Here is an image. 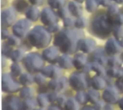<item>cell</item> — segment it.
I'll return each instance as SVG.
<instances>
[{
  "instance_id": "cell-1",
  "label": "cell",
  "mask_w": 123,
  "mask_h": 110,
  "mask_svg": "<svg viewBox=\"0 0 123 110\" xmlns=\"http://www.w3.org/2000/svg\"><path fill=\"white\" fill-rule=\"evenodd\" d=\"M83 37V32L79 30L66 29L55 36L54 44L62 52L72 54L76 51L79 42Z\"/></svg>"
},
{
  "instance_id": "cell-2",
  "label": "cell",
  "mask_w": 123,
  "mask_h": 110,
  "mask_svg": "<svg viewBox=\"0 0 123 110\" xmlns=\"http://www.w3.org/2000/svg\"><path fill=\"white\" fill-rule=\"evenodd\" d=\"M27 39L31 45L37 49H41L46 47L49 44L51 36L48 29L43 26H37L30 31L27 35Z\"/></svg>"
},
{
  "instance_id": "cell-3",
  "label": "cell",
  "mask_w": 123,
  "mask_h": 110,
  "mask_svg": "<svg viewBox=\"0 0 123 110\" xmlns=\"http://www.w3.org/2000/svg\"><path fill=\"white\" fill-rule=\"evenodd\" d=\"M115 26L110 19V17L106 14L97 16L92 23V31L100 38H105L113 31Z\"/></svg>"
},
{
  "instance_id": "cell-4",
  "label": "cell",
  "mask_w": 123,
  "mask_h": 110,
  "mask_svg": "<svg viewBox=\"0 0 123 110\" xmlns=\"http://www.w3.org/2000/svg\"><path fill=\"white\" fill-rule=\"evenodd\" d=\"M23 62L27 70L30 72H38L43 65V59L37 53L28 54L24 59Z\"/></svg>"
},
{
  "instance_id": "cell-5",
  "label": "cell",
  "mask_w": 123,
  "mask_h": 110,
  "mask_svg": "<svg viewBox=\"0 0 123 110\" xmlns=\"http://www.w3.org/2000/svg\"><path fill=\"white\" fill-rule=\"evenodd\" d=\"M69 84L75 90L85 89L88 86L86 74L84 73H74L69 77Z\"/></svg>"
},
{
  "instance_id": "cell-6",
  "label": "cell",
  "mask_w": 123,
  "mask_h": 110,
  "mask_svg": "<svg viewBox=\"0 0 123 110\" xmlns=\"http://www.w3.org/2000/svg\"><path fill=\"white\" fill-rule=\"evenodd\" d=\"M1 87L2 90L6 92H15L19 89V85L17 82H15L10 74L4 73L2 74L1 79Z\"/></svg>"
},
{
  "instance_id": "cell-7",
  "label": "cell",
  "mask_w": 123,
  "mask_h": 110,
  "mask_svg": "<svg viewBox=\"0 0 123 110\" xmlns=\"http://www.w3.org/2000/svg\"><path fill=\"white\" fill-rule=\"evenodd\" d=\"M30 26L31 24L28 20L20 19L13 26V33L18 37H24L28 32Z\"/></svg>"
},
{
  "instance_id": "cell-8",
  "label": "cell",
  "mask_w": 123,
  "mask_h": 110,
  "mask_svg": "<svg viewBox=\"0 0 123 110\" xmlns=\"http://www.w3.org/2000/svg\"><path fill=\"white\" fill-rule=\"evenodd\" d=\"M103 100L110 104H115L119 101L120 96L117 88L114 86L108 87L102 94Z\"/></svg>"
},
{
  "instance_id": "cell-9",
  "label": "cell",
  "mask_w": 123,
  "mask_h": 110,
  "mask_svg": "<svg viewBox=\"0 0 123 110\" xmlns=\"http://www.w3.org/2000/svg\"><path fill=\"white\" fill-rule=\"evenodd\" d=\"M1 24L3 26L7 27L12 24L16 19L15 11L12 8H8L4 9L1 12Z\"/></svg>"
},
{
  "instance_id": "cell-10",
  "label": "cell",
  "mask_w": 123,
  "mask_h": 110,
  "mask_svg": "<svg viewBox=\"0 0 123 110\" xmlns=\"http://www.w3.org/2000/svg\"><path fill=\"white\" fill-rule=\"evenodd\" d=\"M41 21L46 26H50L56 23L57 16L56 14L49 8H45L40 14Z\"/></svg>"
},
{
  "instance_id": "cell-11",
  "label": "cell",
  "mask_w": 123,
  "mask_h": 110,
  "mask_svg": "<svg viewBox=\"0 0 123 110\" xmlns=\"http://www.w3.org/2000/svg\"><path fill=\"white\" fill-rule=\"evenodd\" d=\"M121 45L114 38H110L105 46V51L110 55H115L121 52Z\"/></svg>"
},
{
  "instance_id": "cell-12",
  "label": "cell",
  "mask_w": 123,
  "mask_h": 110,
  "mask_svg": "<svg viewBox=\"0 0 123 110\" xmlns=\"http://www.w3.org/2000/svg\"><path fill=\"white\" fill-rule=\"evenodd\" d=\"M67 86V80L65 77L56 79L55 78L50 81L48 87L54 92H60L66 89Z\"/></svg>"
},
{
  "instance_id": "cell-13",
  "label": "cell",
  "mask_w": 123,
  "mask_h": 110,
  "mask_svg": "<svg viewBox=\"0 0 123 110\" xmlns=\"http://www.w3.org/2000/svg\"><path fill=\"white\" fill-rule=\"evenodd\" d=\"M96 47V42L92 39H81L79 44V48L83 52L88 54L92 52Z\"/></svg>"
},
{
  "instance_id": "cell-14",
  "label": "cell",
  "mask_w": 123,
  "mask_h": 110,
  "mask_svg": "<svg viewBox=\"0 0 123 110\" xmlns=\"http://www.w3.org/2000/svg\"><path fill=\"white\" fill-rule=\"evenodd\" d=\"M5 107L8 110H21L22 108V103L15 97H8L5 101Z\"/></svg>"
},
{
  "instance_id": "cell-15",
  "label": "cell",
  "mask_w": 123,
  "mask_h": 110,
  "mask_svg": "<svg viewBox=\"0 0 123 110\" xmlns=\"http://www.w3.org/2000/svg\"><path fill=\"white\" fill-rule=\"evenodd\" d=\"M58 56V51L54 47H49L45 49L43 52V57L44 59H45L49 62H54L57 59Z\"/></svg>"
},
{
  "instance_id": "cell-16",
  "label": "cell",
  "mask_w": 123,
  "mask_h": 110,
  "mask_svg": "<svg viewBox=\"0 0 123 110\" xmlns=\"http://www.w3.org/2000/svg\"><path fill=\"white\" fill-rule=\"evenodd\" d=\"M41 72L44 76L50 77V78H53V79L58 77L61 74L60 69L53 65H50V66H48L45 67L44 69H42Z\"/></svg>"
},
{
  "instance_id": "cell-17",
  "label": "cell",
  "mask_w": 123,
  "mask_h": 110,
  "mask_svg": "<svg viewBox=\"0 0 123 110\" xmlns=\"http://www.w3.org/2000/svg\"><path fill=\"white\" fill-rule=\"evenodd\" d=\"M68 9L70 13L76 17H79L82 14L81 5L79 3V1H70L68 4Z\"/></svg>"
},
{
  "instance_id": "cell-18",
  "label": "cell",
  "mask_w": 123,
  "mask_h": 110,
  "mask_svg": "<svg viewBox=\"0 0 123 110\" xmlns=\"http://www.w3.org/2000/svg\"><path fill=\"white\" fill-rule=\"evenodd\" d=\"M92 59L94 60V62H97L102 65H105L107 64L108 59H107L105 56V52L102 49H97L92 56Z\"/></svg>"
},
{
  "instance_id": "cell-19",
  "label": "cell",
  "mask_w": 123,
  "mask_h": 110,
  "mask_svg": "<svg viewBox=\"0 0 123 110\" xmlns=\"http://www.w3.org/2000/svg\"><path fill=\"white\" fill-rule=\"evenodd\" d=\"M86 64V57L82 54H76L73 60V64L77 69H83Z\"/></svg>"
},
{
  "instance_id": "cell-20",
  "label": "cell",
  "mask_w": 123,
  "mask_h": 110,
  "mask_svg": "<svg viewBox=\"0 0 123 110\" xmlns=\"http://www.w3.org/2000/svg\"><path fill=\"white\" fill-rule=\"evenodd\" d=\"M92 86L97 90H101L106 87V82L103 78L99 77V75L95 76L92 79Z\"/></svg>"
},
{
  "instance_id": "cell-21",
  "label": "cell",
  "mask_w": 123,
  "mask_h": 110,
  "mask_svg": "<svg viewBox=\"0 0 123 110\" xmlns=\"http://www.w3.org/2000/svg\"><path fill=\"white\" fill-rule=\"evenodd\" d=\"M58 64L63 69H70L73 64V60L68 55H62L58 60Z\"/></svg>"
},
{
  "instance_id": "cell-22",
  "label": "cell",
  "mask_w": 123,
  "mask_h": 110,
  "mask_svg": "<svg viewBox=\"0 0 123 110\" xmlns=\"http://www.w3.org/2000/svg\"><path fill=\"white\" fill-rule=\"evenodd\" d=\"M26 16L29 20L35 21L39 17V11L35 6L29 7L26 11Z\"/></svg>"
},
{
  "instance_id": "cell-23",
  "label": "cell",
  "mask_w": 123,
  "mask_h": 110,
  "mask_svg": "<svg viewBox=\"0 0 123 110\" xmlns=\"http://www.w3.org/2000/svg\"><path fill=\"white\" fill-rule=\"evenodd\" d=\"M91 67H92V70H93L94 72H95L99 76H103L105 75V69L103 67V65L99 64L97 62H93L91 64Z\"/></svg>"
},
{
  "instance_id": "cell-24",
  "label": "cell",
  "mask_w": 123,
  "mask_h": 110,
  "mask_svg": "<svg viewBox=\"0 0 123 110\" xmlns=\"http://www.w3.org/2000/svg\"><path fill=\"white\" fill-rule=\"evenodd\" d=\"M107 74L112 78H115V77L118 78V77H123V72L117 67H111V68L107 69Z\"/></svg>"
},
{
  "instance_id": "cell-25",
  "label": "cell",
  "mask_w": 123,
  "mask_h": 110,
  "mask_svg": "<svg viewBox=\"0 0 123 110\" xmlns=\"http://www.w3.org/2000/svg\"><path fill=\"white\" fill-rule=\"evenodd\" d=\"M87 98L88 100L92 103V104H95L99 101V92L95 90V89H92L89 90L87 93Z\"/></svg>"
},
{
  "instance_id": "cell-26",
  "label": "cell",
  "mask_w": 123,
  "mask_h": 110,
  "mask_svg": "<svg viewBox=\"0 0 123 110\" xmlns=\"http://www.w3.org/2000/svg\"><path fill=\"white\" fill-rule=\"evenodd\" d=\"M34 80H35V79L33 78V77L28 73H25V74H22L20 76V78H19L20 83L23 85H25V86L31 84Z\"/></svg>"
},
{
  "instance_id": "cell-27",
  "label": "cell",
  "mask_w": 123,
  "mask_h": 110,
  "mask_svg": "<svg viewBox=\"0 0 123 110\" xmlns=\"http://www.w3.org/2000/svg\"><path fill=\"white\" fill-rule=\"evenodd\" d=\"M23 56H24L23 50H22L21 49H16L14 51H12L10 57L13 62H19L22 59Z\"/></svg>"
},
{
  "instance_id": "cell-28",
  "label": "cell",
  "mask_w": 123,
  "mask_h": 110,
  "mask_svg": "<svg viewBox=\"0 0 123 110\" xmlns=\"http://www.w3.org/2000/svg\"><path fill=\"white\" fill-rule=\"evenodd\" d=\"M66 109L69 110H78L79 107V102L75 100L74 98H70L67 100L66 104Z\"/></svg>"
},
{
  "instance_id": "cell-29",
  "label": "cell",
  "mask_w": 123,
  "mask_h": 110,
  "mask_svg": "<svg viewBox=\"0 0 123 110\" xmlns=\"http://www.w3.org/2000/svg\"><path fill=\"white\" fill-rule=\"evenodd\" d=\"M37 102L38 103V105H40V107H45L48 105V102H49V99H48V95H47L45 93H41L38 95L37 99Z\"/></svg>"
},
{
  "instance_id": "cell-30",
  "label": "cell",
  "mask_w": 123,
  "mask_h": 110,
  "mask_svg": "<svg viewBox=\"0 0 123 110\" xmlns=\"http://www.w3.org/2000/svg\"><path fill=\"white\" fill-rule=\"evenodd\" d=\"M99 4V3L97 1V0H86V8L87 11L89 12L94 11L97 9Z\"/></svg>"
},
{
  "instance_id": "cell-31",
  "label": "cell",
  "mask_w": 123,
  "mask_h": 110,
  "mask_svg": "<svg viewBox=\"0 0 123 110\" xmlns=\"http://www.w3.org/2000/svg\"><path fill=\"white\" fill-rule=\"evenodd\" d=\"M36 105H37V103L34 100L28 98L23 102L22 108L24 110H33L35 108Z\"/></svg>"
},
{
  "instance_id": "cell-32",
  "label": "cell",
  "mask_w": 123,
  "mask_h": 110,
  "mask_svg": "<svg viewBox=\"0 0 123 110\" xmlns=\"http://www.w3.org/2000/svg\"><path fill=\"white\" fill-rule=\"evenodd\" d=\"M33 95V90L30 87H24L20 91V97L24 99H28Z\"/></svg>"
},
{
  "instance_id": "cell-33",
  "label": "cell",
  "mask_w": 123,
  "mask_h": 110,
  "mask_svg": "<svg viewBox=\"0 0 123 110\" xmlns=\"http://www.w3.org/2000/svg\"><path fill=\"white\" fill-rule=\"evenodd\" d=\"M110 19L115 26H123V16L121 14H117L114 16H110Z\"/></svg>"
},
{
  "instance_id": "cell-34",
  "label": "cell",
  "mask_w": 123,
  "mask_h": 110,
  "mask_svg": "<svg viewBox=\"0 0 123 110\" xmlns=\"http://www.w3.org/2000/svg\"><path fill=\"white\" fill-rule=\"evenodd\" d=\"M10 69H11V72L12 75L14 77H17L22 73V67L17 63L12 64L10 67Z\"/></svg>"
},
{
  "instance_id": "cell-35",
  "label": "cell",
  "mask_w": 123,
  "mask_h": 110,
  "mask_svg": "<svg viewBox=\"0 0 123 110\" xmlns=\"http://www.w3.org/2000/svg\"><path fill=\"white\" fill-rule=\"evenodd\" d=\"M49 5L53 9H58L63 7L65 3L64 0H48V1Z\"/></svg>"
},
{
  "instance_id": "cell-36",
  "label": "cell",
  "mask_w": 123,
  "mask_h": 110,
  "mask_svg": "<svg viewBox=\"0 0 123 110\" xmlns=\"http://www.w3.org/2000/svg\"><path fill=\"white\" fill-rule=\"evenodd\" d=\"M121 60L117 57H110L107 60V64L112 67H117L121 65Z\"/></svg>"
},
{
  "instance_id": "cell-37",
  "label": "cell",
  "mask_w": 123,
  "mask_h": 110,
  "mask_svg": "<svg viewBox=\"0 0 123 110\" xmlns=\"http://www.w3.org/2000/svg\"><path fill=\"white\" fill-rule=\"evenodd\" d=\"M76 100L79 102V104H84L86 103V102L88 100V98H87V94L84 93V92L81 91H79L77 94H76Z\"/></svg>"
},
{
  "instance_id": "cell-38",
  "label": "cell",
  "mask_w": 123,
  "mask_h": 110,
  "mask_svg": "<svg viewBox=\"0 0 123 110\" xmlns=\"http://www.w3.org/2000/svg\"><path fill=\"white\" fill-rule=\"evenodd\" d=\"M119 13V8L117 5L115 4H110L108 6V10H107V14L108 16H114Z\"/></svg>"
},
{
  "instance_id": "cell-39",
  "label": "cell",
  "mask_w": 123,
  "mask_h": 110,
  "mask_svg": "<svg viewBox=\"0 0 123 110\" xmlns=\"http://www.w3.org/2000/svg\"><path fill=\"white\" fill-rule=\"evenodd\" d=\"M113 33L117 40L120 39L123 37V27L122 26H116L113 29Z\"/></svg>"
},
{
  "instance_id": "cell-40",
  "label": "cell",
  "mask_w": 123,
  "mask_h": 110,
  "mask_svg": "<svg viewBox=\"0 0 123 110\" xmlns=\"http://www.w3.org/2000/svg\"><path fill=\"white\" fill-rule=\"evenodd\" d=\"M75 26L78 29L84 28L86 26V19L84 17L79 16L75 21Z\"/></svg>"
},
{
  "instance_id": "cell-41",
  "label": "cell",
  "mask_w": 123,
  "mask_h": 110,
  "mask_svg": "<svg viewBox=\"0 0 123 110\" xmlns=\"http://www.w3.org/2000/svg\"><path fill=\"white\" fill-rule=\"evenodd\" d=\"M27 7H28V4L24 0L18 1L15 5V8L18 11H22Z\"/></svg>"
},
{
  "instance_id": "cell-42",
  "label": "cell",
  "mask_w": 123,
  "mask_h": 110,
  "mask_svg": "<svg viewBox=\"0 0 123 110\" xmlns=\"http://www.w3.org/2000/svg\"><path fill=\"white\" fill-rule=\"evenodd\" d=\"M20 43V41L16 35L14 36H9L8 37V44H10L11 46H17Z\"/></svg>"
},
{
  "instance_id": "cell-43",
  "label": "cell",
  "mask_w": 123,
  "mask_h": 110,
  "mask_svg": "<svg viewBox=\"0 0 123 110\" xmlns=\"http://www.w3.org/2000/svg\"><path fill=\"white\" fill-rule=\"evenodd\" d=\"M10 44H4L3 47H2V54L5 56H7V57H10L11 56V54L12 52V49H11V47H10Z\"/></svg>"
},
{
  "instance_id": "cell-44",
  "label": "cell",
  "mask_w": 123,
  "mask_h": 110,
  "mask_svg": "<svg viewBox=\"0 0 123 110\" xmlns=\"http://www.w3.org/2000/svg\"><path fill=\"white\" fill-rule=\"evenodd\" d=\"M69 9H66V7L63 6L61 8H60L58 11V14L60 17L61 18H66L67 17L68 13H69Z\"/></svg>"
},
{
  "instance_id": "cell-45",
  "label": "cell",
  "mask_w": 123,
  "mask_h": 110,
  "mask_svg": "<svg viewBox=\"0 0 123 110\" xmlns=\"http://www.w3.org/2000/svg\"><path fill=\"white\" fill-rule=\"evenodd\" d=\"M56 102H57V105L60 107V109H62L63 107L66 106L67 100H66V97L64 96H60V97H58Z\"/></svg>"
},
{
  "instance_id": "cell-46",
  "label": "cell",
  "mask_w": 123,
  "mask_h": 110,
  "mask_svg": "<svg viewBox=\"0 0 123 110\" xmlns=\"http://www.w3.org/2000/svg\"><path fill=\"white\" fill-rule=\"evenodd\" d=\"M35 82L38 84H43L45 82V78L43 77V74H37L35 77Z\"/></svg>"
},
{
  "instance_id": "cell-47",
  "label": "cell",
  "mask_w": 123,
  "mask_h": 110,
  "mask_svg": "<svg viewBox=\"0 0 123 110\" xmlns=\"http://www.w3.org/2000/svg\"><path fill=\"white\" fill-rule=\"evenodd\" d=\"M63 24L66 27H71L75 24V21H74L73 19L71 17H66L63 19Z\"/></svg>"
},
{
  "instance_id": "cell-48",
  "label": "cell",
  "mask_w": 123,
  "mask_h": 110,
  "mask_svg": "<svg viewBox=\"0 0 123 110\" xmlns=\"http://www.w3.org/2000/svg\"><path fill=\"white\" fill-rule=\"evenodd\" d=\"M59 25L56 23L53 24H51L50 26H48V30L50 31V32H56L59 30Z\"/></svg>"
},
{
  "instance_id": "cell-49",
  "label": "cell",
  "mask_w": 123,
  "mask_h": 110,
  "mask_svg": "<svg viewBox=\"0 0 123 110\" xmlns=\"http://www.w3.org/2000/svg\"><path fill=\"white\" fill-rule=\"evenodd\" d=\"M58 94L56 92H52L50 94H48V99H49V101L51 102H54L57 100L58 99Z\"/></svg>"
},
{
  "instance_id": "cell-50",
  "label": "cell",
  "mask_w": 123,
  "mask_h": 110,
  "mask_svg": "<svg viewBox=\"0 0 123 110\" xmlns=\"http://www.w3.org/2000/svg\"><path fill=\"white\" fill-rule=\"evenodd\" d=\"M105 105L103 103V102L102 101H98L97 103H95V106H94V108L96 110H102L103 108H105Z\"/></svg>"
},
{
  "instance_id": "cell-51",
  "label": "cell",
  "mask_w": 123,
  "mask_h": 110,
  "mask_svg": "<svg viewBox=\"0 0 123 110\" xmlns=\"http://www.w3.org/2000/svg\"><path fill=\"white\" fill-rule=\"evenodd\" d=\"M116 86L120 91H123V82L121 79L116 82Z\"/></svg>"
},
{
  "instance_id": "cell-52",
  "label": "cell",
  "mask_w": 123,
  "mask_h": 110,
  "mask_svg": "<svg viewBox=\"0 0 123 110\" xmlns=\"http://www.w3.org/2000/svg\"><path fill=\"white\" fill-rule=\"evenodd\" d=\"M9 36V33H8V31L6 29H2V31H1V37L2 39H6Z\"/></svg>"
},
{
  "instance_id": "cell-53",
  "label": "cell",
  "mask_w": 123,
  "mask_h": 110,
  "mask_svg": "<svg viewBox=\"0 0 123 110\" xmlns=\"http://www.w3.org/2000/svg\"><path fill=\"white\" fill-rule=\"evenodd\" d=\"M43 0H29V1L33 5H40L42 4Z\"/></svg>"
},
{
  "instance_id": "cell-54",
  "label": "cell",
  "mask_w": 123,
  "mask_h": 110,
  "mask_svg": "<svg viewBox=\"0 0 123 110\" xmlns=\"http://www.w3.org/2000/svg\"><path fill=\"white\" fill-rule=\"evenodd\" d=\"M112 0H100V4H102V6H108L110 5V2H111Z\"/></svg>"
},
{
  "instance_id": "cell-55",
  "label": "cell",
  "mask_w": 123,
  "mask_h": 110,
  "mask_svg": "<svg viewBox=\"0 0 123 110\" xmlns=\"http://www.w3.org/2000/svg\"><path fill=\"white\" fill-rule=\"evenodd\" d=\"M105 109H106V110H112V107H111V105H110V103H109L108 105H106L105 106Z\"/></svg>"
},
{
  "instance_id": "cell-56",
  "label": "cell",
  "mask_w": 123,
  "mask_h": 110,
  "mask_svg": "<svg viewBox=\"0 0 123 110\" xmlns=\"http://www.w3.org/2000/svg\"><path fill=\"white\" fill-rule=\"evenodd\" d=\"M120 107L123 110V97L120 100Z\"/></svg>"
},
{
  "instance_id": "cell-57",
  "label": "cell",
  "mask_w": 123,
  "mask_h": 110,
  "mask_svg": "<svg viewBox=\"0 0 123 110\" xmlns=\"http://www.w3.org/2000/svg\"><path fill=\"white\" fill-rule=\"evenodd\" d=\"M118 42H119V43L120 44V45H121L122 47H123V38H121L120 39H119Z\"/></svg>"
},
{
  "instance_id": "cell-58",
  "label": "cell",
  "mask_w": 123,
  "mask_h": 110,
  "mask_svg": "<svg viewBox=\"0 0 123 110\" xmlns=\"http://www.w3.org/2000/svg\"><path fill=\"white\" fill-rule=\"evenodd\" d=\"M117 4H123V0H114Z\"/></svg>"
},
{
  "instance_id": "cell-59",
  "label": "cell",
  "mask_w": 123,
  "mask_h": 110,
  "mask_svg": "<svg viewBox=\"0 0 123 110\" xmlns=\"http://www.w3.org/2000/svg\"><path fill=\"white\" fill-rule=\"evenodd\" d=\"M60 107H50L49 108V110H59Z\"/></svg>"
},
{
  "instance_id": "cell-60",
  "label": "cell",
  "mask_w": 123,
  "mask_h": 110,
  "mask_svg": "<svg viewBox=\"0 0 123 110\" xmlns=\"http://www.w3.org/2000/svg\"><path fill=\"white\" fill-rule=\"evenodd\" d=\"M75 1H79V2H82V1H84V0H75Z\"/></svg>"
},
{
  "instance_id": "cell-61",
  "label": "cell",
  "mask_w": 123,
  "mask_h": 110,
  "mask_svg": "<svg viewBox=\"0 0 123 110\" xmlns=\"http://www.w3.org/2000/svg\"><path fill=\"white\" fill-rule=\"evenodd\" d=\"M121 59H122V60L123 61V54H122V56H121Z\"/></svg>"
},
{
  "instance_id": "cell-62",
  "label": "cell",
  "mask_w": 123,
  "mask_h": 110,
  "mask_svg": "<svg viewBox=\"0 0 123 110\" xmlns=\"http://www.w3.org/2000/svg\"><path fill=\"white\" fill-rule=\"evenodd\" d=\"M121 80L123 82V77H121Z\"/></svg>"
}]
</instances>
